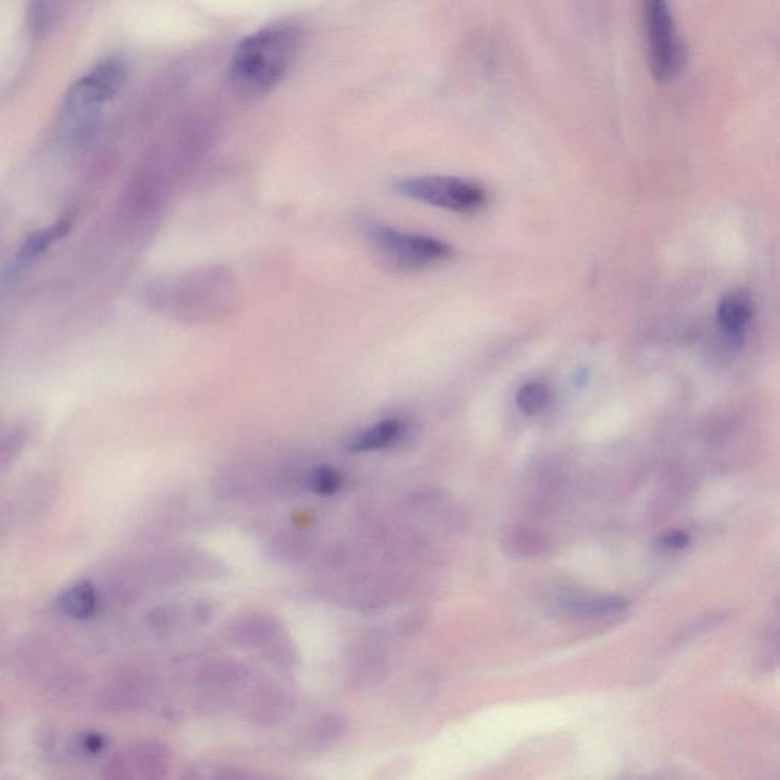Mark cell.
<instances>
[{
  "label": "cell",
  "instance_id": "obj_9",
  "mask_svg": "<svg viewBox=\"0 0 780 780\" xmlns=\"http://www.w3.org/2000/svg\"><path fill=\"white\" fill-rule=\"evenodd\" d=\"M74 218L71 215H64L60 220L52 223L51 226L43 227L39 231H34L29 234L28 237L23 240L22 246L19 247L16 259H14V267L22 269V267L29 266L34 263L40 256L45 255L46 250L49 247L54 246L57 241L63 240L71 234L72 227H74Z\"/></svg>",
  "mask_w": 780,
  "mask_h": 780
},
{
  "label": "cell",
  "instance_id": "obj_5",
  "mask_svg": "<svg viewBox=\"0 0 780 780\" xmlns=\"http://www.w3.org/2000/svg\"><path fill=\"white\" fill-rule=\"evenodd\" d=\"M407 199L458 214H474L488 203V192L479 183L450 176H421L401 180L395 185Z\"/></svg>",
  "mask_w": 780,
  "mask_h": 780
},
{
  "label": "cell",
  "instance_id": "obj_20",
  "mask_svg": "<svg viewBox=\"0 0 780 780\" xmlns=\"http://www.w3.org/2000/svg\"><path fill=\"white\" fill-rule=\"evenodd\" d=\"M691 537L683 531H672L662 537V547L668 550H681L688 546Z\"/></svg>",
  "mask_w": 780,
  "mask_h": 780
},
{
  "label": "cell",
  "instance_id": "obj_8",
  "mask_svg": "<svg viewBox=\"0 0 780 780\" xmlns=\"http://www.w3.org/2000/svg\"><path fill=\"white\" fill-rule=\"evenodd\" d=\"M406 422L398 418H387L378 421L374 426L366 427L354 433L346 441V450L352 453H368V451L383 450L400 442L406 435Z\"/></svg>",
  "mask_w": 780,
  "mask_h": 780
},
{
  "label": "cell",
  "instance_id": "obj_19",
  "mask_svg": "<svg viewBox=\"0 0 780 780\" xmlns=\"http://www.w3.org/2000/svg\"><path fill=\"white\" fill-rule=\"evenodd\" d=\"M75 747H77V752L80 753L81 756L100 755V753L103 752L104 747H106V739H104V736L100 735V733H81V735L77 736V739H75Z\"/></svg>",
  "mask_w": 780,
  "mask_h": 780
},
{
  "label": "cell",
  "instance_id": "obj_10",
  "mask_svg": "<svg viewBox=\"0 0 780 780\" xmlns=\"http://www.w3.org/2000/svg\"><path fill=\"white\" fill-rule=\"evenodd\" d=\"M752 302L744 293H730L721 299L718 307V323L733 345H742L752 320Z\"/></svg>",
  "mask_w": 780,
  "mask_h": 780
},
{
  "label": "cell",
  "instance_id": "obj_17",
  "mask_svg": "<svg viewBox=\"0 0 780 780\" xmlns=\"http://www.w3.org/2000/svg\"><path fill=\"white\" fill-rule=\"evenodd\" d=\"M308 488L320 496H333L342 488V476L330 467H319L311 471L307 479Z\"/></svg>",
  "mask_w": 780,
  "mask_h": 780
},
{
  "label": "cell",
  "instance_id": "obj_18",
  "mask_svg": "<svg viewBox=\"0 0 780 780\" xmlns=\"http://www.w3.org/2000/svg\"><path fill=\"white\" fill-rule=\"evenodd\" d=\"M346 733V723L343 718L339 717H325L319 721L311 730V741L313 745L317 747H323V745L333 744L334 741H339Z\"/></svg>",
  "mask_w": 780,
  "mask_h": 780
},
{
  "label": "cell",
  "instance_id": "obj_7",
  "mask_svg": "<svg viewBox=\"0 0 780 780\" xmlns=\"http://www.w3.org/2000/svg\"><path fill=\"white\" fill-rule=\"evenodd\" d=\"M246 717L258 724H276L290 717L293 700L288 692L276 686H259L247 697Z\"/></svg>",
  "mask_w": 780,
  "mask_h": 780
},
{
  "label": "cell",
  "instance_id": "obj_4",
  "mask_svg": "<svg viewBox=\"0 0 780 780\" xmlns=\"http://www.w3.org/2000/svg\"><path fill=\"white\" fill-rule=\"evenodd\" d=\"M378 261L394 272H416L444 263L451 256V247L438 238L407 234L386 224H368L365 231Z\"/></svg>",
  "mask_w": 780,
  "mask_h": 780
},
{
  "label": "cell",
  "instance_id": "obj_6",
  "mask_svg": "<svg viewBox=\"0 0 780 780\" xmlns=\"http://www.w3.org/2000/svg\"><path fill=\"white\" fill-rule=\"evenodd\" d=\"M232 636L240 645L256 649L267 660L281 668H291L298 660L295 643L288 636L284 625L267 614H250L244 617L235 625Z\"/></svg>",
  "mask_w": 780,
  "mask_h": 780
},
{
  "label": "cell",
  "instance_id": "obj_11",
  "mask_svg": "<svg viewBox=\"0 0 780 780\" xmlns=\"http://www.w3.org/2000/svg\"><path fill=\"white\" fill-rule=\"evenodd\" d=\"M84 2L86 0H31L29 28L36 36H46Z\"/></svg>",
  "mask_w": 780,
  "mask_h": 780
},
{
  "label": "cell",
  "instance_id": "obj_15",
  "mask_svg": "<svg viewBox=\"0 0 780 780\" xmlns=\"http://www.w3.org/2000/svg\"><path fill=\"white\" fill-rule=\"evenodd\" d=\"M549 387L541 381H529L518 389L515 404L526 415H538L549 404Z\"/></svg>",
  "mask_w": 780,
  "mask_h": 780
},
{
  "label": "cell",
  "instance_id": "obj_2",
  "mask_svg": "<svg viewBox=\"0 0 780 780\" xmlns=\"http://www.w3.org/2000/svg\"><path fill=\"white\" fill-rule=\"evenodd\" d=\"M128 80V64L110 57L95 64L78 78L64 95L60 110V127L71 144L83 145L92 138L104 107L115 100Z\"/></svg>",
  "mask_w": 780,
  "mask_h": 780
},
{
  "label": "cell",
  "instance_id": "obj_12",
  "mask_svg": "<svg viewBox=\"0 0 780 780\" xmlns=\"http://www.w3.org/2000/svg\"><path fill=\"white\" fill-rule=\"evenodd\" d=\"M100 596L90 582L83 581L64 590L58 598V608L75 621H86L95 614Z\"/></svg>",
  "mask_w": 780,
  "mask_h": 780
},
{
  "label": "cell",
  "instance_id": "obj_13",
  "mask_svg": "<svg viewBox=\"0 0 780 780\" xmlns=\"http://www.w3.org/2000/svg\"><path fill=\"white\" fill-rule=\"evenodd\" d=\"M560 607L576 616L596 617L624 611L628 602L619 596L570 595L560 599Z\"/></svg>",
  "mask_w": 780,
  "mask_h": 780
},
{
  "label": "cell",
  "instance_id": "obj_3",
  "mask_svg": "<svg viewBox=\"0 0 780 780\" xmlns=\"http://www.w3.org/2000/svg\"><path fill=\"white\" fill-rule=\"evenodd\" d=\"M639 5L651 74L660 83H672L685 71L688 51L669 0H639Z\"/></svg>",
  "mask_w": 780,
  "mask_h": 780
},
{
  "label": "cell",
  "instance_id": "obj_16",
  "mask_svg": "<svg viewBox=\"0 0 780 780\" xmlns=\"http://www.w3.org/2000/svg\"><path fill=\"white\" fill-rule=\"evenodd\" d=\"M386 668V657L383 654L377 651H366L363 656L355 659L352 665V678L359 686L372 685L374 681L383 677Z\"/></svg>",
  "mask_w": 780,
  "mask_h": 780
},
{
  "label": "cell",
  "instance_id": "obj_1",
  "mask_svg": "<svg viewBox=\"0 0 780 780\" xmlns=\"http://www.w3.org/2000/svg\"><path fill=\"white\" fill-rule=\"evenodd\" d=\"M301 42V31L291 23H275L244 37L232 55V84L244 95H266L295 63Z\"/></svg>",
  "mask_w": 780,
  "mask_h": 780
},
{
  "label": "cell",
  "instance_id": "obj_14",
  "mask_svg": "<svg viewBox=\"0 0 780 780\" xmlns=\"http://www.w3.org/2000/svg\"><path fill=\"white\" fill-rule=\"evenodd\" d=\"M128 761L141 770L145 777H160L170 764V752L165 745L147 742L139 745Z\"/></svg>",
  "mask_w": 780,
  "mask_h": 780
}]
</instances>
